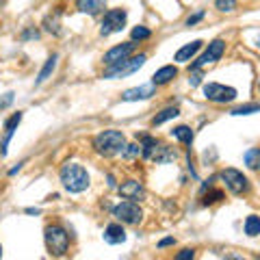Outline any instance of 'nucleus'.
<instances>
[{"mask_svg": "<svg viewBox=\"0 0 260 260\" xmlns=\"http://www.w3.org/2000/svg\"><path fill=\"white\" fill-rule=\"evenodd\" d=\"M59 178H61L65 191L69 193H82L89 189V174L78 163H65L59 171Z\"/></svg>", "mask_w": 260, "mask_h": 260, "instance_id": "obj_1", "label": "nucleus"}, {"mask_svg": "<svg viewBox=\"0 0 260 260\" xmlns=\"http://www.w3.org/2000/svg\"><path fill=\"white\" fill-rule=\"evenodd\" d=\"M124 147H126V137H124V132H120V130H104V132L96 134V139H93V150L100 156L122 154Z\"/></svg>", "mask_w": 260, "mask_h": 260, "instance_id": "obj_2", "label": "nucleus"}, {"mask_svg": "<svg viewBox=\"0 0 260 260\" xmlns=\"http://www.w3.org/2000/svg\"><path fill=\"white\" fill-rule=\"evenodd\" d=\"M145 61H147V57H145V55L128 57V59H124V61L115 63V65H109V67L104 69L102 78H106V80H117V78H126V76L134 74V72H139V69H141V67H143V65H145Z\"/></svg>", "mask_w": 260, "mask_h": 260, "instance_id": "obj_3", "label": "nucleus"}, {"mask_svg": "<svg viewBox=\"0 0 260 260\" xmlns=\"http://www.w3.org/2000/svg\"><path fill=\"white\" fill-rule=\"evenodd\" d=\"M46 245L52 256H65L69 250V234L61 226H48L46 228Z\"/></svg>", "mask_w": 260, "mask_h": 260, "instance_id": "obj_4", "label": "nucleus"}, {"mask_svg": "<svg viewBox=\"0 0 260 260\" xmlns=\"http://www.w3.org/2000/svg\"><path fill=\"white\" fill-rule=\"evenodd\" d=\"M113 217L117 221L122 223H128V226H134V223H139L143 219V210H141V206L137 202H132V199H126V202L117 204L113 208Z\"/></svg>", "mask_w": 260, "mask_h": 260, "instance_id": "obj_5", "label": "nucleus"}, {"mask_svg": "<svg viewBox=\"0 0 260 260\" xmlns=\"http://www.w3.org/2000/svg\"><path fill=\"white\" fill-rule=\"evenodd\" d=\"M126 17H128V13L124 9L106 11L102 17V24H100V35H102V37H109V35H113V33H120L124 24H126Z\"/></svg>", "mask_w": 260, "mask_h": 260, "instance_id": "obj_6", "label": "nucleus"}, {"mask_svg": "<svg viewBox=\"0 0 260 260\" xmlns=\"http://www.w3.org/2000/svg\"><path fill=\"white\" fill-rule=\"evenodd\" d=\"M204 96L210 102L226 104V102H234L236 100V89L234 87L219 85V82H208V85H204Z\"/></svg>", "mask_w": 260, "mask_h": 260, "instance_id": "obj_7", "label": "nucleus"}, {"mask_svg": "<svg viewBox=\"0 0 260 260\" xmlns=\"http://www.w3.org/2000/svg\"><path fill=\"white\" fill-rule=\"evenodd\" d=\"M219 176H221V180L226 182V187H228L234 195H243V193L250 191V180H247L239 169L228 167V169H223Z\"/></svg>", "mask_w": 260, "mask_h": 260, "instance_id": "obj_8", "label": "nucleus"}, {"mask_svg": "<svg viewBox=\"0 0 260 260\" xmlns=\"http://www.w3.org/2000/svg\"><path fill=\"white\" fill-rule=\"evenodd\" d=\"M223 52H226V41H223V39L210 41L204 55L191 65V69H199V67H204V65H208V63H217L223 57Z\"/></svg>", "mask_w": 260, "mask_h": 260, "instance_id": "obj_9", "label": "nucleus"}, {"mask_svg": "<svg viewBox=\"0 0 260 260\" xmlns=\"http://www.w3.org/2000/svg\"><path fill=\"white\" fill-rule=\"evenodd\" d=\"M134 48H137V44H134V41L120 44V46H115V48H111L109 52H106V55L102 57V61H104V65H115V63L124 61V59H128L134 52Z\"/></svg>", "mask_w": 260, "mask_h": 260, "instance_id": "obj_10", "label": "nucleus"}, {"mask_svg": "<svg viewBox=\"0 0 260 260\" xmlns=\"http://www.w3.org/2000/svg\"><path fill=\"white\" fill-rule=\"evenodd\" d=\"M152 96H156V85L150 82V85H139L132 87V89H126L122 93L124 102H139V100H150Z\"/></svg>", "mask_w": 260, "mask_h": 260, "instance_id": "obj_11", "label": "nucleus"}, {"mask_svg": "<svg viewBox=\"0 0 260 260\" xmlns=\"http://www.w3.org/2000/svg\"><path fill=\"white\" fill-rule=\"evenodd\" d=\"M117 191H120V195L124 199H132V202H137V199H143V195H145V189L141 182L137 180H126L124 185L117 187Z\"/></svg>", "mask_w": 260, "mask_h": 260, "instance_id": "obj_12", "label": "nucleus"}, {"mask_svg": "<svg viewBox=\"0 0 260 260\" xmlns=\"http://www.w3.org/2000/svg\"><path fill=\"white\" fill-rule=\"evenodd\" d=\"M104 241L109 245H120L126 241V230H124L122 223H111V226L104 228Z\"/></svg>", "mask_w": 260, "mask_h": 260, "instance_id": "obj_13", "label": "nucleus"}, {"mask_svg": "<svg viewBox=\"0 0 260 260\" xmlns=\"http://www.w3.org/2000/svg\"><path fill=\"white\" fill-rule=\"evenodd\" d=\"M106 0H76V9L87 15H98L104 11Z\"/></svg>", "mask_w": 260, "mask_h": 260, "instance_id": "obj_14", "label": "nucleus"}, {"mask_svg": "<svg viewBox=\"0 0 260 260\" xmlns=\"http://www.w3.org/2000/svg\"><path fill=\"white\" fill-rule=\"evenodd\" d=\"M202 44L204 41H199V39H195V41H191V44H187V46H182V48L176 52V61L178 63H187V61H191V59L197 55L199 52V48H202Z\"/></svg>", "mask_w": 260, "mask_h": 260, "instance_id": "obj_15", "label": "nucleus"}, {"mask_svg": "<svg viewBox=\"0 0 260 260\" xmlns=\"http://www.w3.org/2000/svg\"><path fill=\"white\" fill-rule=\"evenodd\" d=\"M178 76V69L174 67V65H165V67H161V69H156L154 72V76H152V82L158 87V85H167V82H171Z\"/></svg>", "mask_w": 260, "mask_h": 260, "instance_id": "obj_16", "label": "nucleus"}, {"mask_svg": "<svg viewBox=\"0 0 260 260\" xmlns=\"http://www.w3.org/2000/svg\"><path fill=\"white\" fill-rule=\"evenodd\" d=\"M178 115H180V111L176 109V106H167V109H163L158 115H154V120H152V126H161V124L169 122V120H176Z\"/></svg>", "mask_w": 260, "mask_h": 260, "instance_id": "obj_17", "label": "nucleus"}, {"mask_svg": "<svg viewBox=\"0 0 260 260\" xmlns=\"http://www.w3.org/2000/svg\"><path fill=\"white\" fill-rule=\"evenodd\" d=\"M171 137L178 139L180 143H185V145H191L193 143V130L189 126H178V128L171 130Z\"/></svg>", "mask_w": 260, "mask_h": 260, "instance_id": "obj_18", "label": "nucleus"}, {"mask_svg": "<svg viewBox=\"0 0 260 260\" xmlns=\"http://www.w3.org/2000/svg\"><path fill=\"white\" fill-rule=\"evenodd\" d=\"M174 158H176V152H171L169 147L163 143H158L156 152L152 154V161H156V163H169V161H174Z\"/></svg>", "mask_w": 260, "mask_h": 260, "instance_id": "obj_19", "label": "nucleus"}, {"mask_svg": "<svg viewBox=\"0 0 260 260\" xmlns=\"http://www.w3.org/2000/svg\"><path fill=\"white\" fill-rule=\"evenodd\" d=\"M57 59H59L57 55H52V57L48 59V61H46V65L41 67V72H39V76H37V80H35L37 85H41V82H46V80L50 78V74L55 72V67H57Z\"/></svg>", "mask_w": 260, "mask_h": 260, "instance_id": "obj_20", "label": "nucleus"}, {"mask_svg": "<svg viewBox=\"0 0 260 260\" xmlns=\"http://www.w3.org/2000/svg\"><path fill=\"white\" fill-rule=\"evenodd\" d=\"M243 161L250 169H260V147H252L243 154Z\"/></svg>", "mask_w": 260, "mask_h": 260, "instance_id": "obj_21", "label": "nucleus"}, {"mask_svg": "<svg viewBox=\"0 0 260 260\" xmlns=\"http://www.w3.org/2000/svg\"><path fill=\"white\" fill-rule=\"evenodd\" d=\"M245 234L247 236H258L260 234V217L258 215H250L245 219Z\"/></svg>", "mask_w": 260, "mask_h": 260, "instance_id": "obj_22", "label": "nucleus"}, {"mask_svg": "<svg viewBox=\"0 0 260 260\" xmlns=\"http://www.w3.org/2000/svg\"><path fill=\"white\" fill-rule=\"evenodd\" d=\"M254 113H260V104L252 102V104H243V106H236L232 109V115L234 117H241V115H254Z\"/></svg>", "mask_w": 260, "mask_h": 260, "instance_id": "obj_23", "label": "nucleus"}, {"mask_svg": "<svg viewBox=\"0 0 260 260\" xmlns=\"http://www.w3.org/2000/svg\"><path fill=\"white\" fill-rule=\"evenodd\" d=\"M130 37H132V41H143V39H150L152 37V31L145 26H134L132 33H130Z\"/></svg>", "mask_w": 260, "mask_h": 260, "instance_id": "obj_24", "label": "nucleus"}, {"mask_svg": "<svg viewBox=\"0 0 260 260\" xmlns=\"http://www.w3.org/2000/svg\"><path fill=\"white\" fill-rule=\"evenodd\" d=\"M215 7L221 11V13H232L236 9V0H215Z\"/></svg>", "mask_w": 260, "mask_h": 260, "instance_id": "obj_25", "label": "nucleus"}, {"mask_svg": "<svg viewBox=\"0 0 260 260\" xmlns=\"http://www.w3.org/2000/svg\"><path fill=\"white\" fill-rule=\"evenodd\" d=\"M219 199H223V193L219 191V189H215V191H210V193H206V195H204L202 204H204V206H210V204H217Z\"/></svg>", "mask_w": 260, "mask_h": 260, "instance_id": "obj_26", "label": "nucleus"}, {"mask_svg": "<svg viewBox=\"0 0 260 260\" xmlns=\"http://www.w3.org/2000/svg\"><path fill=\"white\" fill-rule=\"evenodd\" d=\"M139 154H141V145L139 143L126 145V147H124V152H122V156L128 158V161H130V158H134V156H139Z\"/></svg>", "mask_w": 260, "mask_h": 260, "instance_id": "obj_27", "label": "nucleus"}, {"mask_svg": "<svg viewBox=\"0 0 260 260\" xmlns=\"http://www.w3.org/2000/svg\"><path fill=\"white\" fill-rule=\"evenodd\" d=\"M20 122H22V113L17 111L15 115H11L7 122H4V130H17V126H20Z\"/></svg>", "mask_w": 260, "mask_h": 260, "instance_id": "obj_28", "label": "nucleus"}, {"mask_svg": "<svg viewBox=\"0 0 260 260\" xmlns=\"http://www.w3.org/2000/svg\"><path fill=\"white\" fill-rule=\"evenodd\" d=\"M46 31L48 33H55V35H59L61 33V28H59V22H57V17H46Z\"/></svg>", "mask_w": 260, "mask_h": 260, "instance_id": "obj_29", "label": "nucleus"}, {"mask_svg": "<svg viewBox=\"0 0 260 260\" xmlns=\"http://www.w3.org/2000/svg\"><path fill=\"white\" fill-rule=\"evenodd\" d=\"M199 82H202V72H199V69H193V72L189 74V85H191V87H197Z\"/></svg>", "mask_w": 260, "mask_h": 260, "instance_id": "obj_30", "label": "nucleus"}, {"mask_svg": "<svg viewBox=\"0 0 260 260\" xmlns=\"http://www.w3.org/2000/svg\"><path fill=\"white\" fill-rule=\"evenodd\" d=\"M204 11H197V13H193V15H189L187 17V26H195V24H197V22L199 20H204Z\"/></svg>", "mask_w": 260, "mask_h": 260, "instance_id": "obj_31", "label": "nucleus"}, {"mask_svg": "<svg viewBox=\"0 0 260 260\" xmlns=\"http://www.w3.org/2000/svg\"><path fill=\"white\" fill-rule=\"evenodd\" d=\"M11 102H13V91L4 93V96L0 98V111H4V109H7V106H11Z\"/></svg>", "mask_w": 260, "mask_h": 260, "instance_id": "obj_32", "label": "nucleus"}, {"mask_svg": "<svg viewBox=\"0 0 260 260\" xmlns=\"http://www.w3.org/2000/svg\"><path fill=\"white\" fill-rule=\"evenodd\" d=\"M193 256H195V252H193V250H185V252L176 254V260H189V258H193Z\"/></svg>", "mask_w": 260, "mask_h": 260, "instance_id": "obj_33", "label": "nucleus"}, {"mask_svg": "<svg viewBox=\"0 0 260 260\" xmlns=\"http://www.w3.org/2000/svg\"><path fill=\"white\" fill-rule=\"evenodd\" d=\"M37 35H39L37 31H26L24 35H22V39H31V37H35V39H37Z\"/></svg>", "mask_w": 260, "mask_h": 260, "instance_id": "obj_34", "label": "nucleus"}, {"mask_svg": "<svg viewBox=\"0 0 260 260\" xmlns=\"http://www.w3.org/2000/svg\"><path fill=\"white\" fill-rule=\"evenodd\" d=\"M167 245H174V239H171V236H167V239H163L161 243H158V247H167Z\"/></svg>", "mask_w": 260, "mask_h": 260, "instance_id": "obj_35", "label": "nucleus"}, {"mask_svg": "<svg viewBox=\"0 0 260 260\" xmlns=\"http://www.w3.org/2000/svg\"><path fill=\"white\" fill-rule=\"evenodd\" d=\"M22 165H24V163H17V167H13V169H11V171H9V176H15V174H17V171H20V169H22Z\"/></svg>", "mask_w": 260, "mask_h": 260, "instance_id": "obj_36", "label": "nucleus"}, {"mask_svg": "<svg viewBox=\"0 0 260 260\" xmlns=\"http://www.w3.org/2000/svg\"><path fill=\"white\" fill-rule=\"evenodd\" d=\"M26 212H28V215H39L37 208H26Z\"/></svg>", "mask_w": 260, "mask_h": 260, "instance_id": "obj_37", "label": "nucleus"}, {"mask_svg": "<svg viewBox=\"0 0 260 260\" xmlns=\"http://www.w3.org/2000/svg\"><path fill=\"white\" fill-rule=\"evenodd\" d=\"M0 258H2V245H0Z\"/></svg>", "mask_w": 260, "mask_h": 260, "instance_id": "obj_38", "label": "nucleus"}, {"mask_svg": "<svg viewBox=\"0 0 260 260\" xmlns=\"http://www.w3.org/2000/svg\"><path fill=\"white\" fill-rule=\"evenodd\" d=\"M258 89H260V80H258Z\"/></svg>", "mask_w": 260, "mask_h": 260, "instance_id": "obj_39", "label": "nucleus"}]
</instances>
